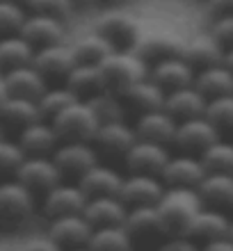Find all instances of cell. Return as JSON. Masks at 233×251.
I'll return each mask as SVG.
<instances>
[{"mask_svg":"<svg viewBox=\"0 0 233 251\" xmlns=\"http://www.w3.org/2000/svg\"><path fill=\"white\" fill-rule=\"evenodd\" d=\"M204 7H206V12L210 19L233 14V0H204Z\"/></svg>","mask_w":233,"mask_h":251,"instance_id":"bcb514c9","label":"cell"},{"mask_svg":"<svg viewBox=\"0 0 233 251\" xmlns=\"http://www.w3.org/2000/svg\"><path fill=\"white\" fill-rule=\"evenodd\" d=\"M199 158L208 174H233V137H220Z\"/></svg>","mask_w":233,"mask_h":251,"instance_id":"8d00e7d4","label":"cell"},{"mask_svg":"<svg viewBox=\"0 0 233 251\" xmlns=\"http://www.w3.org/2000/svg\"><path fill=\"white\" fill-rule=\"evenodd\" d=\"M183 60L187 64L192 66L194 71H201L206 66H215V64H222L224 62V48L213 39V34L208 32H197V34H190L183 44Z\"/></svg>","mask_w":233,"mask_h":251,"instance_id":"603a6c76","label":"cell"},{"mask_svg":"<svg viewBox=\"0 0 233 251\" xmlns=\"http://www.w3.org/2000/svg\"><path fill=\"white\" fill-rule=\"evenodd\" d=\"M167 92L160 85H155L151 78L142 80L140 85H135L130 92L124 96L128 110H133L135 117L144 112H154V110H162L165 107Z\"/></svg>","mask_w":233,"mask_h":251,"instance_id":"4dcf8cb0","label":"cell"},{"mask_svg":"<svg viewBox=\"0 0 233 251\" xmlns=\"http://www.w3.org/2000/svg\"><path fill=\"white\" fill-rule=\"evenodd\" d=\"M7 2H19V5H27V0H7Z\"/></svg>","mask_w":233,"mask_h":251,"instance_id":"f5cc1de1","label":"cell"},{"mask_svg":"<svg viewBox=\"0 0 233 251\" xmlns=\"http://www.w3.org/2000/svg\"><path fill=\"white\" fill-rule=\"evenodd\" d=\"M197 192L206 208L233 210V174H206Z\"/></svg>","mask_w":233,"mask_h":251,"instance_id":"83f0119b","label":"cell"},{"mask_svg":"<svg viewBox=\"0 0 233 251\" xmlns=\"http://www.w3.org/2000/svg\"><path fill=\"white\" fill-rule=\"evenodd\" d=\"M101 37H105L114 50H133L140 39L142 19L124 7H107L94 21V27Z\"/></svg>","mask_w":233,"mask_h":251,"instance_id":"277c9868","label":"cell"},{"mask_svg":"<svg viewBox=\"0 0 233 251\" xmlns=\"http://www.w3.org/2000/svg\"><path fill=\"white\" fill-rule=\"evenodd\" d=\"M224 66H229V69H231V71H233V48H231V50H227V53H224Z\"/></svg>","mask_w":233,"mask_h":251,"instance_id":"f907efd6","label":"cell"},{"mask_svg":"<svg viewBox=\"0 0 233 251\" xmlns=\"http://www.w3.org/2000/svg\"><path fill=\"white\" fill-rule=\"evenodd\" d=\"M2 78H5L7 96H21V99H32V100H39V96L51 85L32 64L5 71Z\"/></svg>","mask_w":233,"mask_h":251,"instance_id":"484cf974","label":"cell"},{"mask_svg":"<svg viewBox=\"0 0 233 251\" xmlns=\"http://www.w3.org/2000/svg\"><path fill=\"white\" fill-rule=\"evenodd\" d=\"M206 174L208 172L199 155H187V153L174 155L172 153V158H169L160 178L167 187H192V190H197Z\"/></svg>","mask_w":233,"mask_h":251,"instance_id":"d6986e66","label":"cell"},{"mask_svg":"<svg viewBox=\"0 0 233 251\" xmlns=\"http://www.w3.org/2000/svg\"><path fill=\"white\" fill-rule=\"evenodd\" d=\"M187 37L176 32L169 25H160V23H144L142 19V30L140 39L135 44V53L140 55L142 60H147L149 64L162 60V57H172V55H181L183 44Z\"/></svg>","mask_w":233,"mask_h":251,"instance_id":"5b68a950","label":"cell"},{"mask_svg":"<svg viewBox=\"0 0 233 251\" xmlns=\"http://www.w3.org/2000/svg\"><path fill=\"white\" fill-rule=\"evenodd\" d=\"M137 142V132L130 121H110V124H101L96 137H94V146L99 151L101 158H126V153L133 149Z\"/></svg>","mask_w":233,"mask_h":251,"instance_id":"4fadbf2b","label":"cell"},{"mask_svg":"<svg viewBox=\"0 0 233 251\" xmlns=\"http://www.w3.org/2000/svg\"><path fill=\"white\" fill-rule=\"evenodd\" d=\"M194 87L208 100L220 99V96H229V94H233V71L229 66H224V62L215 66H206V69L197 71Z\"/></svg>","mask_w":233,"mask_h":251,"instance_id":"f546056e","label":"cell"},{"mask_svg":"<svg viewBox=\"0 0 233 251\" xmlns=\"http://www.w3.org/2000/svg\"><path fill=\"white\" fill-rule=\"evenodd\" d=\"M26 7L32 14H44V16H53L69 23V19H74L78 2L76 0H27Z\"/></svg>","mask_w":233,"mask_h":251,"instance_id":"ab89813d","label":"cell"},{"mask_svg":"<svg viewBox=\"0 0 233 251\" xmlns=\"http://www.w3.org/2000/svg\"><path fill=\"white\" fill-rule=\"evenodd\" d=\"M78 64L74 57V50H71V44H55V46H46L34 50V60L32 66L48 80V82H55V85H64V80L74 66Z\"/></svg>","mask_w":233,"mask_h":251,"instance_id":"5bb4252c","label":"cell"},{"mask_svg":"<svg viewBox=\"0 0 233 251\" xmlns=\"http://www.w3.org/2000/svg\"><path fill=\"white\" fill-rule=\"evenodd\" d=\"M64 85L78 96L80 100H89L92 96L101 94L105 89L103 85V75L96 64H76L74 71L67 75Z\"/></svg>","mask_w":233,"mask_h":251,"instance_id":"d6a6232c","label":"cell"},{"mask_svg":"<svg viewBox=\"0 0 233 251\" xmlns=\"http://www.w3.org/2000/svg\"><path fill=\"white\" fill-rule=\"evenodd\" d=\"M69 251H92L89 247H80V249H69Z\"/></svg>","mask_w":233,"mask_h":251,"instance_id":"db71d44e","label":"cell"},{"mask_svg":"<svg viewBox=\"0 0 233 251\" xmlns=\"http://www.w3.org/2000/svg\"><path fill=\"white\" fill-rule=\"evenodd\" d=\"M87 205V194L80 190L76 180H62L60 185L48 190L41 197V212L46 219L67 217V215H80Z\"/></svg>","mask_w":233,"mask_h":251,"instance_id":"30bf717a","label":"cell"},{"mask_svg":"<svg viewBox=\"0 0 233 251\" xmlns=\"http://www.w3.org/2000/svg\"><path fill=\"white\" fill-rule=\"evenodd\" d=\"M133 126H135V132H137V139H147V142H155V144H162V146H172L179 121L162 107V110H154V112L137 114Z\"/></svg>","mask_w":233,"mask_h":251,"instance_id":"44dd1931","label":"cell"},{"mask_svg":"<svg viewBox=\"0 0 233 251\" xmlns=\"http://www.w3.org/2000/svg\"><path fill=\"white\" fill-rule=\"evenodd\" d=\"M51 158L67 180H78L82 174L101 162V155L92 142H60Z\"/></svg>","mask_w":233,"mask_h":251,"instance_id":"9c48e42d","label":"cell"},{"mask_svg":"<svg viewBox=\"0 0 233 251\" xmlns=\"http://www.w3.org/2000/svg\"><path fill=\"white\" fill-rule=\"evenodd\" d=\"M103 85L107 92L117 96H126L135 85L149 78V62L142 60L135 50H114L99 64Z\"/></svg>","mask_w":233,"mask_h":251,"instance_id":"7a4b0ae2","label":"cell"},{"mask_svg":"<svg viewBox=\"0 0 233 251\" xmlns=\"http://www.w3.org/2000/svg\"><path fill=\"white\" fill-rule=\"evenodd\" d=\"M208 32L213 34V39L224 48V53L233 48V14L227 16H215L208 23Z\"/></svg>","mask_w":233,"mask_h":251,"instance_id":"7bdbcfd3","label":"cell"},{"mask_svg":"<svg viewBox=\"0 0 233 251\" xmlns=\"http://www.w3.org/2000/svg\"><path fill=\"white\" fill-rule=\"evenodd\" d=\"M204 117L217 128L222 137H233V94L210 99Z\"/></svg>","mask_w":233,"mask_h":251,"instance_id":"f35d334b","label":"cell"},{"mask_svg":"<svg viewBox=\"0 0 233 251\" xmlns=\"http://www.w3.org/2000/svg\"><path fill=\"white\" fill-rule=\"evenodd\" d=\"M19 34L34 50H39V48L55 46V44H64L67 41V23L60 19H53V16L27 12V19Z\"/></svg>","mask_w":233,"mask_h":251,"instance_id":"2e32d148","label":"cell"},{"mask_svg":"<svg viewBox=\"0 0 233 251\" xmlns=\"http://www.w3.org/2000/svg\"><path fill=\"white\" fill-rule=\"evenodd\" d=\"M87 247L92 251H135L133 240H130V235H128L124 226L94 228L92 240H89Z\"/></svg>","mask_w":233,"mask_h":251,"instance_id":"e575fe53","label":"cell"},{"mask_svg":"<svg viewBox=\"0 0 233 251\" xmlns=\"http://www.w3.org/2000/svg\"><path fill=\"white\" fill-rule=\"evenodd\" d=\"M172 158L169 146L147 142V139H137L133 149L126 153L124 167L126 174H147V176H162L167 162Z\"/></svg>","mask_w":233,"mask_h":251,"instance_id":"7c38bea8","label":"cell"},{"mask_svg":"<svg viewBox=\"0 0 233 251\" xmlns=\"http://www.w3.org/2000/svg\"><path fill=\"white\" fill-rule=\"evenodd\" d=\"M71 50H74V57L78 64H96L105 60L107 55L114 53V46L105 37H101L96 30H89V32L80 34L71 41Z\"/></svg>","mask_w":233,"mask_h":251,"instance_id":"1f68e13d","label":"cell"},{"mask_svg":"<svg viewBox=\"0 0 233 251\" xmlns=\"http://www.w3.org/2000/svg\"><path fill=\"white\" fill-rule=\"evenodd\" d=\"M206 105H208V99L194 85L174 89V92L167 94V99H165V110L176 121H187V119L204 117L206 114Z\"/></svg>","mask_w":233,"mask_h":251,"instance_id":"d4e9b609","label":"cell"},{"mask_svg":"<svg viewBox=\"0 0 233 251\" xmlns=\"http://www.w3.org/2000/svg\"><path fill=\"white\" fill-rule=\"evenodd\" d=\"M26 151L21 149V144L16 139L2 137L0 139V176H12L19 172V167L26 160Z\"/></svg>","mask_w":233,"mask_h":251,"instance_id":"b9f144b4","label":"cell"},{"mask_svg":"<svg viewBox=\"0 0 233 251\" xmlns=\"http://www.w3.org/2000/svg\"><path fill=\"white\" fill-rule=\"evenodd\" d=\"M16 142L26 151V155H53L62 139L55 130L53 121L39 119L16 132Z\"/></svg>","mask_w":233,"mask_h":251,"instance_id":"7402d4cb","label":"cell"},{"mask_svg":"<svg viewBox=\"0 0 233 251\" xmlns=\"http://www.w3.org/2000/svg\"><path fill=\"white\" fill-rule=\"evenodd\" d=\"M82 215L94 228L103 226H124L128 215V205L121 201V197H94L87 199V205Z\"/></svg>","mask_w":233,"mask_h":251,"instance_id":"4316f807","label":"cell"},{"mask_svg":"<svg viewBox=\"0 0 233 251\" xmlns=\"http://www.w3.org/2000/svg\"><path fill=\"white\" fill-rule=\"evenodd\" d=\"M37 194L16 178L0 180V233H16L32 219Z\"/></svg>","mask_w":233,"mask_h":251,"instance_id":"3957f363","label":"cell"},{"mask_svg":"<svg viewBox=\"0 0 233 251\" xmlns=\"http://www.w3.org/2000/svg\"><path fill=\"white\" fill-rule=\"evenodd\" d=\"M5 130H7V128H5V124L0 121V139H2V137H7V135H5Z\"/></svg>","mask_w":233,"mask_h":251,"instance_id":"816d5d0a","label":"cell"},{"mask_svg":"<svg viewBox=\"0 0 233 251\" xmlns=\"http://www.w3.org/2000/svg\"><path fill=\"white\" fill-rule=\"evenodd\" d=\"M124 176L117 167L107 165L101 160L99 165H94L87 174H82L76 183L80 185V190L87 194V199L94 197H119L121 185H124Z\"/></svg>","mask_w":233,"mask_h":251,"instance_id":"ffe728a7","label":"cell"},{"mask_svg":"<svg viewBox=\"0 0 233 251\" xmlns=\"http://www.w3.org/2000/svg\"><path fill=\"white\" fill-rule=\"evenodd\" d=\"M78 96H76L67 85H48V89L39 96V110L41 117L48 121H53L57 114H62L67 107H71L74 103H78Z\"/></svg>","mask_w":233,"mask_h":251,"instance_id":"d590c367","label":"cell"},{"mask_svg":"<svg viewBox=\"0 0 233 251\" xmlns=\"http://www.w3.org/2000/svg\"><path fill=\"white\" fill-rule=\"evenodd\" d=\"M19 251H64V249H62L57 242H53V240L44 233V235H37V238L26 240Z\"/></svg>","mask_w":233,"mask_h":251,"instance_id":"f6af8a7d","label":"cell"},{"mask_svg":"<svg viewBox=\"0 0 233 251\" xmlns=\"http://www.w3.org/2000/svg\"><path fill=\"white\" fill-rule=\"evenodd\" d=\"M85 103L94 110V114H96V119H99L101 124L121 121V119H126V114H128V107H126V103H124V99L112 92H107V89H103L101 94L92 96V99L85 100Z\"/></svg>","mask_w":233,"mask_h":251,"instance_id":"74e56055","label":"cell"},{"mask_svg":"<svg viewBox=\"0 0 233 251\" xmlns=\"http://www.w3.org/2000/svg\"><path fill=\"white\" fill-rule=\"evenodd\" d=\"M39 119H44L39 110V103L32 99L7 96L2 100V105H0V121L5 124V128H14L16 132Z\"/></svg>","mask_w":233,"mask_h":251,"instance_id":"f1b7e54d","label":"cell"},{"mask_svg":"<svg viewBox=\"0 0 233 251\" xmlns=\"http://www.w3.org/2000/svg\"><path fill=\"white\" fill-rule=\"evenodd\" d=\"M94 2L105 5V7H121V2H126V0H94Z\"/></svg>","mask_w":233,"mask_h":251,"instance_id":"c3c4849f","label":"cell"},{"mask_svg":"<svg viewBox=\"0 0 233 251\" xmlns=\"http://www.w3.org/2000/svg\"><path fill=\"white\" fill-rule=\"evenodd\" d=\"M229 235H231V240H233V222H231V233H229Z\"/></svg>","mask_w":233,"mask_h":251,"instance_id":"9f6ffc18","label":"cell"},{"mask_svg":"<svg viewBox=\"0 0 233 251\" xmlns=\"http://www.w3.org/2000/svg\"><path fill=\"white\" fill-rule=\"evenodd\" d=\"M5 99H7V87H5V78H2V73H0V105H2Z\"/></svg>","mask_w":233,"mask_h":251,"instance_id":"681fc988","label":"cell"},{"mask_svg":"<svg viewBox=\"0 0 233 251\" xmlns=\"http://www.w3.org/2000/svg\"><path fill=\"white\" fill-rule=\"evenodd\" d=\"M155 208L162 217L167 235H185L194 217L206 205L201 201L199 192L192 187H167Z\"/></svg>","mask_w":233,"mask_h":251,"instance_id":"6da1fadb","label":"cell"},{"mask_svg":"<svg viewBox=\"0 0 233 251\" xmlns=\"http://www.w3.org/2000/svg\"><path fill=\"white\" fill-rule=\"evenodd\" d=\"M155 251H201V245L190 235H167Z\"/></svg>","mask_w":233,"mask_h":251,"instance_id":"ee69618b","label":"cell"},{"mask_svg":"<svg viewBox=\"0 0 233 251\" xmlns=\"http://www.w3.org/2000/svg\"><path fill=\"white\" fill-rule=\"evenodd\" d=\"M34 60V48L21 34L0 37V71H12L19 66H30Z\"/></svg>","mask_w":233,"mask_h":251,"instance_id":"836d02e7","label":"cell"},{"mask_svg":"<svg viewBox=\"0 0 233 251\" xmlns=\"http://www.w3.org/2000/svg\"><path fill=\"white\" fill-rule=\"evenodd\" d=\"M92 233H94V226L87 222V217L82 212L80 215L48 219V226H46V235L53 242H57L64 251L87 247L89 240H92Z\"/></svg>","mask_w":233,"mask_h":251,"instance_id":"9a60e30c","label":"cell"},{"mask_svg":"<svg viewBox=\"0 0 233 251\" xmlns=\"http://www.w3.org/2000/svg\"><path fill=\"white\" fill-rule=\"evenodd\" d=\"M167 185L160 176H147V174H126L119 197L128 208L137 205H158Z\"/></svg>","mask_w":233,"mask_h":251,"instance_id":"e0dca14e","label":"cell"},{"mask_svg":"<svg viewBox=\"0 0 233 251\" xmlns=\"http://www.w3.org/2000/svg\"><path fill=\"white\" fill-rule=\"evenodd\" d=\"M14 178L37 197H44L48 190H53L62 180H67L51 155H27L23 165L19 167V172L14 174Z\"/></svg>","mask_w":233,"mask_h":251,"instance_id":"ba28073f","label":"cell"},{"mask_svg":"<svg viewBox=\"0 0 233 251\" xmlns=\"http://www.w3.org/2000/svg\"><path fill=\"white\" fill-rule=\"evenodd\" d=\"M222 135L217 132L206 117H197V119L179 121L176 126V135H174V149L179 153L187 155H201L210 144H215Z\"/></svg>","mask_w":233,"mask_h":251,"instance_id":"8fae6325","label":"cell"},{"mask_svg":"<svg viewBox=\"0 0 233 251\" xmlns=\"http://www.w3.org/2000/svg\"><path fill=\"white\" fill-rule=\"evenodd\" d=\"M231 222H233V217H229L224 210L204 208L194 217V222L190 224L185 235H190L199 245H206V242H213V240L227 238L229 233H231Z\"/></svg>","mask_w":233,"mask_h":251,"instance_id":"cb8c5ba5","label":"cell"},{"mask_svg":"<svg viewBox=\"0 0 233 251\" xmlns=\"http://www.w3.org/2000/svg\"><path fill=\"white\" fill-rule=\"evenodd\" d=\"M76 2H78V5H80V2H94V0H76Z\"/></svg>","mask_w":233,"mask_h":251,"instance_id":"11a10c76","label":"cell"},{"mask_svg":"<svg viewBox=\"0 0 233 251\" xmlns=\"http://www.w3.org/2000/svg\"><path fill=\"white\" fill-rule=\"evenodd\" d=\"M27 19V7L19 2H7L0 0V37L19 34L23 23Z\"/></svg>","mask_w":233,"mask_h":251,"instance_id":"60d3db41","label":"cell"},{"mask_svg":"<svg viewBox=\"0 0 233 251\" xmlns=\"http://www.w3.org/2000/svg\"><path fill=\"white\" fill-rule=\"evenodd\" d=\"M201 251H233V240H231V235L220 238V240H213V242L201 245Z\"/></svg>","mask_w":233,"mask_h":251,"instance_id":"7dc6e473","label":"cell"},{"mask_svg":"<svg viewBox=\"0 0 233 251\" xmlns=\"http://www.w3.org/2000/svg\"><path fill=\"white\" fill-rule=\"evenodd\" d=\"M53 126L62 142H92L101 128V121L85 100H78L53 119Z\"/></svg>","mask_w":233,"mask_h":251,"instance_id":"8992f818","label":"cell"},{"mask_svg":"<svg viewBox=\"0 0 233 251\" xmlns=\"http://www.w3.org/2000/svg\"><path fill=\"white\" fill-rule=\"evenodd\" d=\"M194 75H197V71L183 60V55L162 57V60L149 64V78L162 87L167 94L174 89H181V87L194 85Z\"/></svg>","mask_w":233,"mask_h":251,"instance_id":"ac0fdd59","label":"cell"},{"mask_svg":"<svg viewBox=\"0 0 233 251\" xmlns=\"http://www.w3.org/2000/svg\"><path fill=\"white\" fill-rule=\"evenodd\" d=\"M124 228H126L130 240H133V247L144 245V247L158 249V245L167 238L165 224H162V217H160V212L155 205L128 208Z\"/></svg>","mask_w":233,"mask_h":251,"instance_id":"52a82bcc","label":"cell"},{"mask_svg":"<svg viewBox=\"0 0 233 251\" xmlns=\"http://www.w3.org/2000/svg\"><path fill=\"white\" fill-rule=\"evenodd\" d=\"M0 73H2V71H0Z\"/></svg>","mask_w":233,"mask_h":251,"instance_id":"6f0895ef","label":"cell"}]
</instances>
